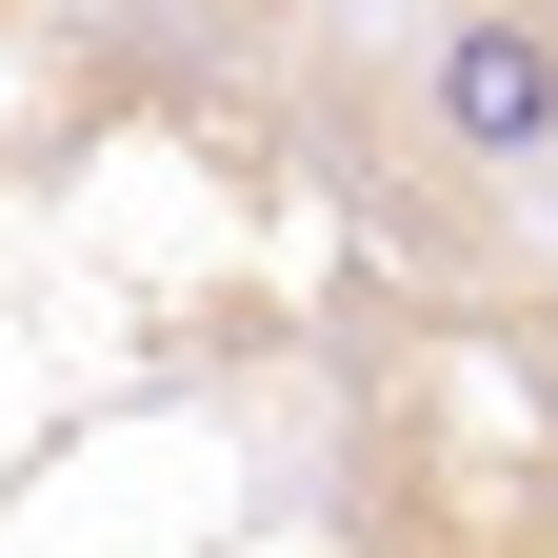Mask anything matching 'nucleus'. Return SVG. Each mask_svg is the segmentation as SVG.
Returning a JSON list of instances; mask_svg holds the SVG:
<instances>
[{
  "label": "nucleus",
  "mask_w": 558,
  "mask_h": 558,
  "mask_svg": "<svg viewBox=\"0 0 558 558\" xmlns=\"http://www.w3.org/2000/svg\"><path fill=\"white\" fill-rule=\"evenodd\" d=\"M418 100H439L459 160H558V21H439Z\"/></svg>",
  "instance_id": "nucleus-1"
}]
</instances>
